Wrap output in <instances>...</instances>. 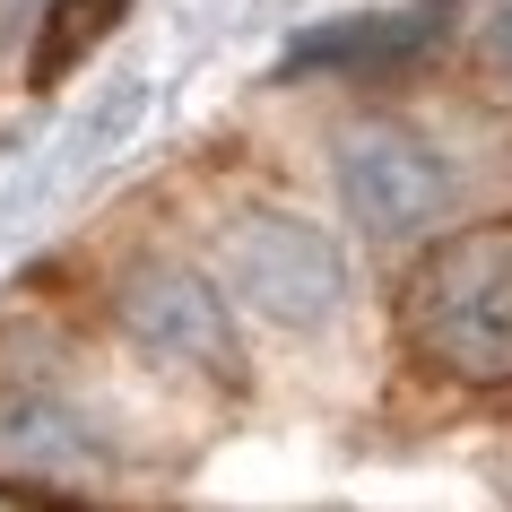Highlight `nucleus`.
I'll return each instance as SVG.
<instances>
[{
    "instance_id": "1",
    "label": "nucleus",
    "mask_w": 512,
    "mask_h": 512,
    "mask_svg": "<svg viewBox=\"0 0 512 512\" xmlns=\"http://www.w3.org/2000/svg\"><path fill=\"white\" fill-rule=\"evenodd\" d=\"M400 348L460 391H512V217H469L408 261Z\"/></svg>"
},
{
    "instance_id": "2",
    "label": "nucleus",
    "mask_w": 512,
    "mask_h": 512,
    "mask_svg": "<svg viewBox=\"0 0 512 512\" xmlns=\"http://www.w3.org/2000/svg\"><path fill=\"white\" fill-rule=\"evenodd\" d=\"M217 287H235L270 330H322L348 304V252L322 217L243 209L217 235Z\"/></svg>"
},
{
    "instance_id": "3",
    "label": "nucleus",
    "mask_w": 512,
    "mask_h": 512,
    "mask_svg": "<svg viewBox=\"0 0 512 512\" xmlns=\"http://www.w3.org/2000/svg\"><path fill=\"white\" fill-rule=\"evenodd\" d=\"M113 322H122V339L148 365H165V374H183V382H217V391H243L252 382L235 313H226V287L183 270V261H139V270H122Z\"/></svg>"
},
{
    "instance_id": "4",
    "label": "nucleus",
    "mask_w": 512,
    "mask_h": 512,
    "mask_svg": "<svg viewBox=\"0 0 512 512\" xmlns=\"http://www.w3.org/2000/svg\"><path fill=\"white\" fill-rule=\"evenodd\" d=\"M339 209L374 243L434 235V217H452V165L434 157L408 122H356L339 139Z\"/></svg>"
},
{
    "instance_id": "5",
    "label": "nucleus",
    "mask_w": 512,
    "mask_h": 512,
    "mask_svg": "<svg viewBox=\"0 0 512 512\" xmlns=\"http://www.w3.org/2000/svg\"><path fill=\"white\" fill-rule=\"evenodd\" d=\"M460 0H417V9H365V18H339V27H313L287 44L278 79H400L452 35Z\"/></svg>"
},
{
    "instance_id": "6",
    "label": "nucleus",
    "mask_w": 512,
    "mask_h": 512,
    "mask_svg": "<svg viewBox=\"0 0 512 512\" xmlns=\"http://www.w3.org/2000/svg\"><path fill=\"white\" fill-rule=\"evenodd\" d=\"M105 460V443L87 434V417L53 391H0V469L18 478H87Z\"/></svg>"
},
{
    "instance_id": "7",
    "label": "nucleus",
    "mask_w": 512,
    "mask_h": 512,
    "mask_svg": "<svg viewBox=\"0 0 512 512\" xmlns=\"http://www.w3.org/2000/svg\"><path fill=\"white\" fill-rule=\"evenodd\" d=\"M122 9H131V0H53V9H44V27H35L27 79H35V87H61L113 27H122Z\"/></svg>"
},
{
    "instance_id": "8",
    "label": "nucleus",
    "mask_w": 512,
    "mask_h": 512,
    "mask_svg": "<svg viewBox=\"0 0 512 512\" xmlns=\"http://www.w3.org/2000/svg\"><path fill=\"white\" fill-rule=\"evenodd\" d=\"M0 512H79V504H70V495H27V486L0 478Z\"/></svg>"
},
{
    "instance_id": "9",
    "label": "nucleus",
    "mask_w": 512,
    "mask_h": 512,
    "mask_svg": "<svg viewBox=\"0 0 512 512\" xmlns=\"http://www.w3.org/2000/svg\"><path fill=\"white\" fill-rule=\"evenodd\" d=\"M486 61H495V70H512V0L486 18Z\"/></svg>"
}]
</instances>
